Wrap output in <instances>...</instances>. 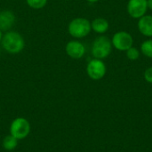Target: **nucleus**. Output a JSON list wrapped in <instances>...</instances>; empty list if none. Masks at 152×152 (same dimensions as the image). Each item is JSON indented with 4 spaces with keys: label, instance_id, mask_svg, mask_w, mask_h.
I'll return each mask as SVG.
<instances>
[{
    "label": "nucleus",
    "instance_id": "1",
    "mask_svg": "<svg viewBox=\"0 0 152 152\" xmlns=\"http://www.w3.org/2000/svg\"><path fill=\"white\" fill-rule=\"evenodd\" d=\"M1 45L6 53L11 54H17L23 51L25 47V40L21 34L19 32L9 30L3 34Z\"/></svg>",
    "mask_w": 152,
    "mask_h": 152
},
{
    "label": "nucleus",
    "instance_id": "2",
    "mask_svg": "<svg viewBox=\"0 0 152 152\" xmlns=\"http://www.w3.org/2000/svg\"><path fill=\"white\" fill-rule=\"evenodd\" d=\"M92 31L91 21L83 17H77L71 20L68 25L69 34L77 39L84 38Z\"/></svg>",
    "mask_w": 152,
    "mask_h": 152
},
{
    "label": "nucleus",
    "instance_id": "3",
    "mask_svg": "<svg viewBox=\"0 0 152 152\" xmlns=\"http://www.w3.org/2000/svg\"><path fill=\"white\" fill-rule=\"evenodd\" d=\"M112 51L111 40L106 36H99L96 37L92 45V55L95 59L103 60L109 57Z\"/></svg>",
    "mask_w": 152,
    "mask_h": 152
},
{
    "label": "nucleus",
    "instance_id": "4",
    "mask_svg": "<svg viewBox=\"0 0 152 152\" xmlns=\"http://www.w3.org/2000/svg\"><path fill=\"white\" fill-rule=\"evenodd\" d=\"M30 133V124L25 118H16L10 126V134L18 141L25 139Z\"/></svg>",
    "mask_w": 152,
    "mask_h": 152
},
{
    "label": "nucleus",
    "instance_id": "5",
    "mask_svg": "<svg viewBox=\"0 0 152 152\" xmlns=\"http://www.w3.org/2000/svg\"><path fill=\"white\" fill-rule=\"evenodd\" d=\"M111 44L114 48L120 52H126L134 45V38L129 32L118 31L111 38Z\"/></svg>",
    "mask_w": 152,
    "mask_h": 152
},
{
    "label": "nucleus",
    "instance_id": "6",
    "mask_svg": "<svg viewBox=\"0 0 152 152\" xmlns=\"http://www.w3.org/2000/svg\"><path fill=\"white\" fill-rule=\"evenodd\" d=\"M107 72V67L102 60L92 59L86 65V73L93 80L102 79Z\"/></svg>",
    "mask_w": 152,
    "mask_h": 152
},
{
    "label": "nucleus",
    "instance_id": "7",
    "mask_svg": "<svg viewBox=\"0 0 152 152\" xmlns=\"http://www.w3.org/2000/svg\"><path fill=\"white\" fill-rule=\"evenodd\" d=\"M126 10L130 17L139 20L148 11L147 0H128Z\"/></svg>",
    "mask_w": 152,
    "mask_h": 152
},
{
    "label": "nucleus",
    "instance_id": "8",
    "mask_svg": "<svg viewBox=\"0 0 152 152\" xmlns=\"http://www.w3.org/2000/svg\"><path fill=\"white\" fill-rule=\"evenodd\" d=\"M65 52L71 59L79 60L86 54V46L78 40H70L66 44Z\"/></svg>",
    "mask_w": 152,
    "mask_h": 152
},
{
    "label": "nucleus",
    "instance_id": "9",
    "mask_svg": "<svg viewBox=\"0 0 152 152\" xmlns=\"http://www.w3.org/2000/svg\"><path fill=\"white\" fill-rule=\"evenodd\" d=\"M16 22V16L12 11L3 10L0 12V30L9 31Z\"/></svg>",
    "mask_w": 152,
    "mask_h": 152
},
{
    "label": "nucleus",
    "instance_id": "10",
    "mask_svg": "<svg viewBox=\"0 0 152 152\" xmlns=\"http://www.w3.org/2000/svg\"><path fill=\"white\" fill-rule=\"evenodd\" d=\"M139 32L147 37H152V16L145 14L138 20Z\"/></svg>",
    "mask_w": 152,
    "mask_h": 152
},
{
    "label": "nucleus",
    "instance_id": "11",
    "mask_svg": "<svg viewBox=\"0 0 152 152\" xmlns=\"http://www.w3.org/2000/svg\"><path fill=\"white\" fill-rule=\"evenodd\" d=\"M91 28L92 30L94 31L97 34H104L106 33L110 28V23L109 21L104 18H95L91 21Z\"/></svg>",
    "mask_w": 152,
    "mask_h": 152
},
{
    "label": "nucleus",
    "instance_id": "12",
    "mask_svg": "<svg viewBox=\"0 0 152 152\" xmlns=\"http://www.w3.org/2000/svg\"><path fill=\"white\" fill-rule=\"evenodd\" d=\"M17 145H18V140L11 134L5 136L3 140V148L7 151H13L17 147Z\"/></svg>",
    "mask_w": 152,
    "mask_h": 152
},
{
    "label": "nucleus",
    "instance_id": "13",
    "mask_svg": "<svg viewBox=\"0 0 152 152\" xmlns=\"http://www.w3.org/2000/svg\"><path fill=\"white\" fill-rule=\"evenodd\" d=\"M141 52L143 55H145L148 58H152V39H147L143 41L141 45L140 48Z\"/></svg>",
    "mask_w": 152,
    "mask_h": 152
},
{
    "label": "nucleus",
    "instance_id": "14",
    "mask_svg": "<svg viewBox=\"0 0 152 152\" xmlns=\"http://www.w3.org/2000/svg\"><path fill=\"white\" fill-rule=\"evenodd\" d=\"M27 4L35 10H39V9H43L46 4H47V0H26Z\"/></svg>",
    "mask_w": 152,
    "mask_h": 152
},
{
    "label": "nucleus",
    "instance_id": "15",
    "mask_svg": "<svg viewBox=\"0 0 152 152\" xmlns=\"http://www.w3.org/2000/svg\"><path fill=\"white\" fill-rule=\"evenodd\" d=\"M126 57H127L128 60L136 61L140 57V51L138 50V48H136L134 46H132L128 50L126 51Z\"/></svg>",
    "mask_w": 152,
    "mask_h": 152
},
{
    "label": "nucleus",
    "instance_id": "16",
    "mask_svg": "<svg viewBox=\"0 0 152 152\" xmlns=\"http://www.w3.org/2000/svg\"><path fill=\"white\" fill-rule=\"evenodd\" d=\"M144 79L146 80V82L152 84V67L148 68L145 71H144Z\"/></svg>",
    "mask_w": 152,
    "mask_h": 152
},
{
    "label": "nucleus",
    "instance_id": "17",
    "mask_svg": "<svg viewBox=\"0 0 152 152\" xmlns=\"http://www.w3.org/2000/svg\"><path fill=\"white\" fill-rule=\"evenodd\" d=\"M147 4H148V9L152 11V0H147Z\"/></svg>",
    "mask_w": 152,
    "mask_h": 152
},
{
    "label": "nucleus",
    "instance_id": "18",
    "mask_svg": "<svg viewBox=\"0 0 152 152\" xmlns=\"http://www.w3.org/2000/svg\"><path fill=\"white\" fill-rule=\"evenodd\" d=\"M86 1L89 2V3H96V2H98L100 0H86Z\"/></svg>",
    "mask_w": 152,
    "mask_h": 152
},
{
    "label": "nucleus",
    "instance_id": "19",
    "mask_svg": "<svg viewBox=\"0 0 152 152\" xmlns=\"http://www.w3.org/2000/svg\"><path fill=\"white\" fill-rule=\"evenodd\" d=\"M2 37H3V31L0 30V44H1V40H2Z\"/></svg>",
    "mask_w": 152,
    "mask_h": 152
}]
</instances>
